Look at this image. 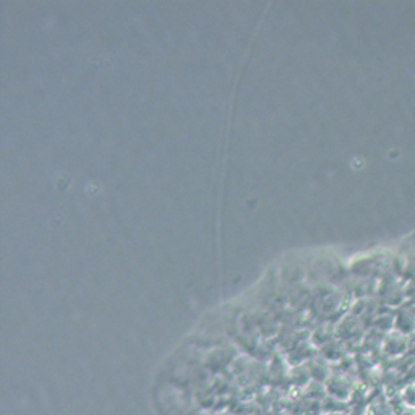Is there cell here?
Wrapping results in <instances>:
<instances>
[{
  "label": "cell",
  "instance_id": "1",
  "mask_svg": "<svg viewBox=\"0 0 415 415\" xmlns=\"http://www.w3.org/2000/svg\"><path fill=\"white\" fill-rule=\"evenodd\" d=\"M368 415H393L391 407L386 406V404L378 402L373 404V406L368 409Z\"/></svg>",
  "mask_w": 415,
  "mask_h": 415
}]
</instances>
